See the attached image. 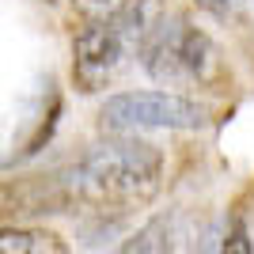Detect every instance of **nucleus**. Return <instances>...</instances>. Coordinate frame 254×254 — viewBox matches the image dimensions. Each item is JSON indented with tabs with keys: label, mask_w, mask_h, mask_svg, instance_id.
Listing matches in <instances>:
<instances>
[{
	"label": "nucleus",
	"mask_w": 254,
	"mask_h": 254,
	"mask_svg": "<svg viewBox=\"0 0 254 254\" xmlns=\"http://www.w3.org/2000/svg\"><path fill=\"white\" fill-rule=\"evenodd\" d=\"M163 186V152L148 140H106L91 148L64 179V197L99 212L148 205Z\"/></svg>",
	"instance_id": "obj_1"
},
{
	"label": "nucleus",
	"mask_w": 254,
	"mask_h": 254,
	"mask_svg": "<svg viewBox=\"0 0 254 254\" xmlns=\"http://www.w3.org/2000/svg\"><path fill=\"white\" fill-rule=\"evenodd\" d=\"M163 19L159 0H129L110 15H91L72 38V80L84 95L103 91L114 72L129 61V53L148 38V31Z\"/></svg>",
	"instance_id": "obj_2"
},
{
	"label": "nucleus",
	"mask_w": 254,
	"mask_h": 254,
	"mask_svg": "<svg viewBox=\"0 0 254 254\" xmlns=\"http://www.w3.org/2000/svg\"><path fill=\"white\" fill-rule=\"evenodd\" d=\"M144 72L163 87H220L224 84V57L201 27H193L186 15H163L140 42Z\"/></svg>",
	"instance_id": "obj_3"
},
{
	"label": "nucleus",
	"mask_w": 254,
	"mask_h": 254,
	"mask_svg": "<svg viewBox=\"0 0 254 254\" xmlns=\"http://www.w3.org/2000/svg\"><path fill=\"white\" fill-rule=\"evenodd\" d=\"M103 129L110 133H140V129H205L209 110L197 99L179 91H118L99 110Z\"/></svg>",
	"instance_id": "obj_4"
},
{
	"label": "nucleus",
	"mask_w": 254,
	"mask_h": 254,
	"mask_svg": "<svg viewBox=\"0 0 254 254\" xmlns=\"http://www.w3.org/2000/svg\"><path fill=\"white\" fill-rule=\"evenodd\" d=\"M68 243L46 228H4L0 232V254H64Z\"/></svg>",
	"instance_id": "obj_5"
},
{
	"label": "nucleus",
	"mask_w": 254,
	"mask_h": 254,
	"mask_svg": "<svg viewBox=\"0 0 254 254\" xmlns=\"http://www.w3.org/2000/svg\"><path fill=\"white\" fill-rule=\"evenodd\" d=\"M175 220H167V216H159V220H152L144 232L133 235V243H126V251H175Z\"/></svg>",
	"instance_id": "obj_6"
},
{
	"label": "nucleus",
	"mask_w": 254,
	"mask_h": 254,
	"mask_svg": "<svg viewBox=\"0 0 254 254\" xmlns=\"http://www.w3.org/2000/svg\"><path fill=\"white\" fill-rule=\"evenodd\" d=\"M122 4H129V0H76V11H80L84 19H91V15H110V11H118Z\"/></svg>",
	"instance_id": "obj_7"
},
{
	"label": "nucleus",
	"mask_w": 254,
	"mask_h": 254,
	"mask_svg": "<svg viewBox=\"0 0 254 254\" xmlns=\"http://www.w3.org/2000/svg\"><path fill=\"white\" fill-rule=\"evenodd\" d=\"M197 8H205L209 15H216V19H228L235 11V0H193Z\"/></svg>",
	"instance_id": "obj_8"
}]
</instances>
